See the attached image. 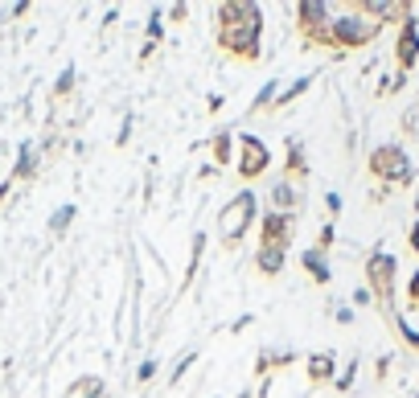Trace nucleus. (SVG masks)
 <instances>
[{"mask_svg": "<svg viewBox=\"0 0 419 398\" xmlns=\"http://www.w3.org/2000/svg\"><path fill=\"white\" fill-rule=\"evenodd\" d=\"M247 214H251V197L243 193V197L234 201V210H227V234H238V230L247 226Z\"/></svg>", "mask_w": 419, "mask_h": 398, "instance_id": "f257e3e1", "label": "nucleus"}, {"mask_svg": "<svg viewBox=\"0 0 419 398\" xmlns=\"http://www.w3.org/2000/svg\"><path fill=\"white\" fill-rule=\"evenodd\" d=\"M416 247H419V226H416Z\"/></svg>", "mask_w": 419, "mask_h": 398, "instance_id": "f03ea898", "label": "nucleus"}]
</instances>
